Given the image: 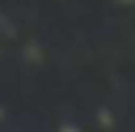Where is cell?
<instances>
[{
  "mask_svg": "<svg viewBox=\"0 0 135 132\" xmlns=\"http://www.w3.org/2000/svg\"><path fill=\"white\" fill-rule=\"evenodd\" d=\"M59 132H79V129H76V125H63Z\"/></svg>",
  "mask_w": 135,
  "mask_h": 132,
  "instance_id": "1",
  "label": "cell"
}]
</instances>
